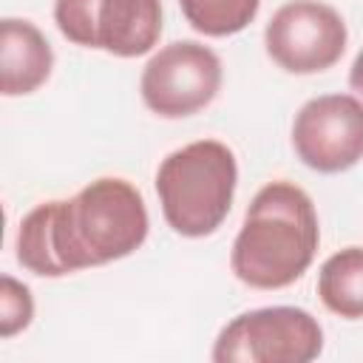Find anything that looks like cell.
<instances>
[{
    "instance_id": "5b68a950",
    "label": "cell",
    "mask_w": 363,
    "mask_h": 363,
    "mask_svg": "<svg viewBox=\"0 0 363 363\" xmlns=\"http://www.w3.org/2000/svg\"><path fill=\"white\" fill-rule=\"evenodd\" d=\"M60 34L82 48L130 60L153 51L162 37L159 0H54Z\"/></svg>"
},
{
    "instance_id": "3957f363",
    "label": "cell",
    "mask_w": 363,
    "mask_h": 363,
    "mask_svg": "<svg viewBox=\"0 0 363 363\" xmlns=\"http://www.w3.org/2000/svg\"><path fill=\"white\" fill-rule=\"evenodd\" d=\"M238 184L235 153L218 139H196L167 153L156 170V196L167 227L184 238L213 235L230 216Z\"/></svg>"
},
{
    "instance_id": "277c9868",
    "label": "cell",
    "mask_w": 363,
    "mask_h": 363,
    "mask_svg": "<svg viewBox=\"0 0 363 363\" xmlns=\"http://www.w3.org/2000/svg\"><path fill=\"white\" fill-rule=\"evenodd\" d=\"M323 352V326L301 306L235 315L213 343V363H309Z\"/></svg>"
},
{
    "instance_id": "6da1fadb",
    "label": "cell",
    "mask_w": 363,
    "mask_h": 363,
    "mask_svg": "<svg viewBox=\"0 0 363 363\" xmlns=\"http://www.w3.org/2000/svg\"><path fill=\"white\" fill-rule=\"evenodd\" d=\"M147 230L142 193L128 179L102 176L71 199L28 210L17 230V261L40 278H62L128 258Z\"/></svg>"
},
{
    "instance_id": "7c38bea8",
    "label": "cell",
    "mask_w": 363,
    "mask_h": 363,
    "mask_svg": "<svg viewBox=\"0 0 363 363\" xmlns=\"http://www.w3.org/2000/svg\"><path fill=\"white\" fill-rule=\"evenodd\" d=\"M31 318H34L31 289L14 275H3L0 278V337L9 340L17 332L28 329Z\"/></svg>"
},
{
    "instance_id": "4fadbf2b",
    "label": "cell",
    "mask_w": 363,
    "mask_h": 363,
    "mask_svg": "<svg viewBox=\"0 0 363 363\" xmlns=\"http://www.w3.org/2000/svg\"><path fill=\"white\" fill-rule=\"evenodd\" d=\"M349 85H352V91L363 99V48L357 51V57H354V62H352V68H349Z\"/></svg>"
},
{
    "instance_id": "30bf717a",
    "label": "cell",
    "mask_w": 363,
    "mask_h": 363,
    "mask_svg": "<svg viewBox=\"0 0 363 363\" xmlns=\"http://www.w3.org/2000/svg\"><path fill=\"white\" fill-rule=\"evenodd\" d=\"M318 298L337 318H363V247L337 250L320 264Z\"/></svg>"
},
{
    "instance_id": "9c48e42d",
    "label": "cell",
    "mask_w": 363,
    "mask_h": 363,
    "mask_svg": "<svg viewBox=\"0 0 363 363\" xmlns=\"http://www.w3.org/2000/svg\"><path fill=\"white\" fill-rule=\"evenodd\" d=\"M54 68V51L45 34L20 17L0 23V91L3 96L34 94Z\"/></svg>"
},
{
    "instance_id": "7a4b0ae2",
    "label": "cell",
    "mask_w": 363,
    "mask_h": 363,
    "mask_svg": "<svg viewBox=\"0 0 363 363\" xmlns=\"http://www.w3.org/2000/svg\"><path fill=\"white\" fill-rule=\"evenodd\" d=\"M320 224L309 193L292 182L264 184L230 250L233 275L252 289H284L312 267Z\"/></svg>"
},
{
    "instance_id": "8992f818",
    "label": "cell",
    "mask_w": 363,
    "mask_h": 363,
    "mask_svg": "<svg viewBox=\"0 0 363 363\" xmlns=\"http://www.w3.org/2000/svg\"><path fill=\"white\" fill-rule=\"evenodd\" d=\"M221 88V60L196 40L162 45L142 68L139 94L162 119H184L207 108Z\"/></svg>"
},
{
    "instance_id": "52a82bcc",
    "label": "cell",
    "mask_w": 363,
    "mask_h": 363,
    "mask_svg": "<svg viewBox=\"0 0 363 363\" xmlns=\"http://www.w3.org/2000/svg\"><path fill=\"white\" fill-rule=\"evenodd\" d=\"M346 23L323 0H289L264 28L269 60L286 74H320L346 51Z\"/></svg>"
},
{
    "instance_id": "ba28073f",
    "label": "cell",
    "mask_w": 363,
    "mask_h": 363,
    "mask_svg": "<svg viewBox=\"0 0 363 363\" xmlns=\"http://www.w3.org/2000/svg\"><path fill=\"white\" fill-rule=\"evenodd\" d=\"M292 150L318 173H343L363 159V102L354 94H323L292 119Z\"/></svg>"
},
{
    "instance_id": "8fae6325",
    "label": "cell",
    "mask_w": 363,
    "mask_h": 363,
    "mask_svg": "<svg viewBox=\"0 0 363 363\" xmlns=\"http://www.w3.org/2000/svg\"><path fill=\"white\" fill-rule=\"evenodd\" d=\"M179 9L199 34L230 37L255 20L261 0H179Z\"/></svg>"
}]
</instances>
